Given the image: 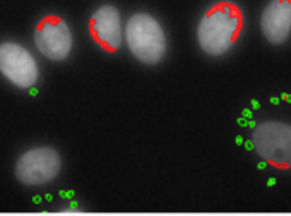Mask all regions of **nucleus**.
<instances>
[{
	"instance_id": "nucleus-1",
	"label": "nucleus",
	"mask_w": 291,
	"mask_h": 216,
	"mask_svg": "<svg viewBox=\"0 0 291 216\" xmlns=\"http://www.w3.org/2000/svg\"><path fill=\"white\" fill-rule=\"evenodd\" d=\"M243 28V14L238 5L219 2L207 10L197 26V41L204 53L221 57L235 45Z\"/></svg>"
},
{
	"instance_id": "nucleus-7",
	"label": "nucleus",
	"mask_w": 291,
	"mask_h": 216,
	"mask_svg": "<svg viewBox=\"0 0 291 216\" xmlns=\"http://www.w3.org/2000/svg\"><path fill=\"white\" fill-rule=\"evenodd\" d=\"M89 29L94 41L108 51H115L123 43V21L115 5H101L91 16Z\"/></svg>"
},
{
	"instance_id": "nucleus-11",
	"label": "nucleus",
	"mask_w": 291,
	"mask_h": 216,
	"mask_svg": "<svg viewBox=\"0 0 291 216\" xmlns=\"http://www.w3.org/2000/svg\"><path fill=\"white\" fill-rule=\"evenodd\" d=\"M243 115H245V118H250V115H252V112L247 108V110H243Z\"/></svg>"
},
{
	"instance_id": "nucleus-12",
	"label": "nucleus",
	"mask_w": 291,
	"mask_h": 216,
	"mask_svg": "<svg viewBox=\"0 0 291 216\" xmlns=\"http://www.w3.org/2000/svg\"><path fill=\"white\" fill-rule=\"evenodd\" d=\"M265 167H267V163H265V161H264V159H262L260 163H259V170H264V168H265Z\"/></svg>"
},
{
	"instance_id": "nucleus-17",
	"label": "nucleus",
	"mask_w": 291,
	"mask_h": 216,
	"mask_svg": "<svg viewBox=\"0 0 291 216\" xmlns=\"http://www.w3.org/2000/svg\"><path fill=\"white\" fill-rule=\"evenodd\" d=\"M271 103L272 105H277V103H279V98H271Z\"/></svg>"
},
{
	"instance_id": "nucleus-9",
	"label": "nucleus",
	"mask_w": 291,
	"mask_h": 216,
	"mask_svg": "<svg viewBox=\"0 0 291 216\" xmlns=\"http://www.w3.org/2000/svg\"><path fill=\"white\" fill-rule=\"evenodd\" d=\"M284 101H288V103H291V94H288V93H282V96H281Z\"/></svg>"
},
{
	"instance_id": "nucleus-15",
	"label": "nucleus",
	"mask_w": 291,
	"mask_h": 216,
	"mask_svg": "<svg viewBox=\"0 0 291 216\" xmlns=\"http://www.w3.org/2000/svg\"><path fill=\"white\" fill-rule=\"evenodd\" d=\"M238 124H240V125H247V118H240Z\"/></svg>"
},
{
	"instance_id": "nucleus-2",
	"label": "nucleus",
	"mask_w": 291,
	"mask_h": 216,
	"mask_svg": "<svg viewBox=\"0 0 291 216\" xmlns=\"http://www.w3.org/2000/svg\"><path fill=\"white\" fill-rule=\"evenodd\" d=\"M123 38L132 55L147 65L161 62L168 50L166 33L161 22L146 12L130 16L123 28Z\"/></svg>"
},
{
	"instance_id": "nucleus-10",
	"label": "nucleus",
	"mask_w": 291,
	"mask_h": 216,
	"mask_svg": "<svg viewBox=\"0 0 291 216\" xmlns=\"http://www.w3.org/2000/svg\"><path fill=\"white\" fill-rule=\"evenodd\" d=\"M245 147H247V149H253V142H252V141H247V142H245Z\"/></svg>"
},
{
	"instance_id": "nucleus-13",
	"label": "nucleus",
	"mask_w": 291,
	"mask_h": 216,
	"mask_svg": "<svg viewBox=\"0 0 291 216\" xmlns=\"http://www.w3.org/2000/svg\"><path fill=\"white\" fill-rule=\"evenodd\" d=\"M252 107H253V108H255V110H257V108L260 107V103H259V101H257V99H253V101H252Z\"/></svg>"
},
{
	"instance_id": "nucleus-4",
	"label": "nucleus",
	"mask_w": 291,
	"mask_h": 216,
	"mask_svg": "<svg viewBox=\"0 0 291 216\" xmlns=\"http://www.w3.org/2000/svg\"><path fill=\"white\" fill-rule=\"evenodd\" d=\"M62 158L57 149L48 146L33 147L16 161V178L28 187L46 185L60 173Z\"/></svg>"
},
{
	"instance_id": "nucleus-14",
	"label": "nucleus",
	"mask_w": 291,
	"mask_h": 216,
	"mask_svg": "<svg viewBox=\"0 0 291 216\" xmlns=\"http://www.w3.org/2000/svg\"><path fill=\"white\" fill-rule=\"evenodd\" d=\"M274 184H276V178H269V180H267V185H274Z\"/></svg>"
},
{
	"instance_id": "nucleus-8",
	"label": "nucleus",
	"mask_w": 291,
	"mask_h": 216,
	"mask_svg": "<svg viewBox=\"0 0 291 216\" xmlns=\"http://www.w3.org/2000/svg\"><path fill=\"white\" fill-rule=\"evenodd\" d=\"M264 38L272 45H282L291 33V0H271L260 16Z\"/></svg>"
},
{
	"instance_id": "nucleus-3",
	"label": "nucleus",
	"mask_w": 291,
	"mask_h": 216,
	"mask_svg": "<svg viewBox=\"0 0 291 216\" xmlns=\"http://www.w3.org/2000/svg\"><path fill=\"white\" fill-rule=\"evenodd\" d=\"M253 149L259 156L276 168H291V125L267 120L253 127Z\"/></svg>"
},
{
	"instance_id": "nucleus-5",
	"label": "nucleus",
	"mask_w": 291,
	"mask_h": 216,
	"mask_svg": "<svg viewBox=\"0 0 291 216\" xmlns=\"http://www.w3.org/2000/svg\"><path fill=\"white\" fill-rule=\"evenodd\" d=\"M0 74L16 88L29 89L40 79V65L26 46L16 41L0 43Z\"/></svg>"
},
{
	"instance_id": "nucleus-6",
	"label": "nucleus",
	"mask_w": 291,
	"mask_h": 216,
	"mask_svg": "<svg viewBox=\"0 0 291 216\" xmlns=\"http://www.w3.org/2000/svg\"><path fill=\"white\" fill-rule=\"evenodd\" d=\"M34 46L43 57L53 62L65 60L72 51L74 36L70 26L57 16H48L34 29Z\"/></svg>"
},
{
	"instance_id": "nucleus-16",
	"label": "nucleus",
	"mask_w": 291,
	"mask_h": 216,
	"mask_svg": "<svg viewBox=\"0 0 291 216\" xmlns=\"http://www.w3.org/2000/svg\"><path fill=\"white\" fill-rule=\"evenodd\" d=\"M247 124H248V127H252V129H253V127H255V125H257V124H255V122H253V120H248V122H247Z\"/></svg>"
}]
</instances>
